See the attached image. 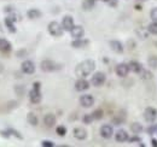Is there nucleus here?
I'll list each match as a JSON object with an SVG mask.
<instances>
[{
  "instance_id": "nucleus-24",
  "label": "nucleus",
  "mask_w": 157,
  "mask_h": 147,
  "mask_svg": "<svg viewBox=\"0 0 157 147\" xmlns=\"http://www.w3.org/2000/svg\"><path fill=\"white\" fill-rule=\"evenodd\" d=\"M96 1H97V0H83V2H82V9L86 10V11L92 10V9L94 7V5H96Z\"/></svg>"
},
{
  "instance_id": "nucleus-32",
  "label": "nucleus",
  "mask_w": 157,
  "mask_h": 147,
  "mask_svg": "<svg viewBox=\"0 0 157 147\" xmlns=\"http://www.w3.org/2000/svg\"><path fill=\"white\" fill-rule=\"evenodd\" d=\"M41 146H44V147H53V146H55V144H53L52 141H50V140H44V141H41Z\"/></svg>"
},
{
  "instance_id": "nucleus-30",
  "label": "nucleus",
  "mask_w": 157,
  "mask_h": 147,
  "mask_svg": "<svg viewBox=\"0 0 157 147\" xmlns=\"http://www.w3.org/2000/svg\"><path fill=\"white\" fill-rule=\"evenodd\" d=\"M82 121H83V123H86V124H91L92 121H93V116H92V113H91V115H85L83 118H82Z\"/></svg>"
},
{
  "instance_id": "nucleus-41",
  "label": "nucleus",
  "mask_w": 157,
  "mask_h": 147,
  "mask_svg": "<svg viewBox=\"0 0 157 147\" xmlns=\"http://www.w3.org/2000/svg\"><path fill=\"white\" fill-rule=\"evenodd\" d=\"M100 1H104V2H109L110 0H100Z\"/></svg>"
},
{
  "instance_id": "nucleus-35",
  "label": "nucleus",
  "mask_w": 157,
  "mask_h": 147,
  "mask_svg": "<svg viewBox=\"0 0 157 147\" xmlns=\"http://www.w3.org/2000/svg\"><path fill=\"white\" fill-rule=\"evenodd\" d=\"M12 11H15V7H12V6H6L4 9V12H6V13H11Z\"/></svg>"
},
{
  "instance_id": "nucleus-21",
  "label": "nucleus",
  "mask_w": 157,
  "mask_h": 147,
  "mask_svg": "<svg viewBox=\"0 0 157 147\" xmlns=\"http://www.w3.org/2000/svg\"><path fill=\"white\" fill-rule=\"evenodd\" d=\"M4 22H5V25H6V28H7V30H9L10 33H16V27H15V22H13L12 19L10 18V17H6Z\"/></svg>"
},
{
  "instance_id": "nucleus-23",
  "label": "nucleus",
  "mask_w": 157,
  "mask_h": 147,
  "mask_svg": "<svg viewBox=\"0 0 157 147\" xmlns=\"http://www.w3.org/2000/svg\"><path fill=\"white\" fill-rule=\"evenodd\" d=\"M128 66H129V70H132L133 73H137L139 74L141 70H143V68H141V65L138 63V62H136V60H133V62H131L129 64H128Z\"/></svg>"
},
{
  "instance_id": "nucleus-5",
  "label": "nucleus",
  "mask_w": 157,
  "mask_h": 147,
  "mask_svg": "<svg viewBox=\"0 0 157 147\" xmlns=\"http://www.w3.org/2000/svg\"><path fill=\"white\" fill-rule=\"evenodd\" d=\"M144 118H145L146 122L154 123L157 118V110L155 107H151V106L146 107L145 111H144Z\"/></svg>"
},
{
  "instance_id": "nucleus-15",
  "label": "nucleus",
  "mask_w": 157,
  "mask_h": 147,
  "mask_svg": "<svg viewBox=\"0 0 157 147\" xmlns=\"http://www.w3.org/2000/svg\"><path fill=\"white\" fill-rule=\"evenodd\" d=\"M44 123L47 128H52L56 124V116L53 113H47L44 117Z\"/></svg>"
},
{
  "instance_id": "nucleus-33",
  "label": "nucleus",
  "mask_w": 157,
  "mask_h": 147,
  "mask_svg": "<svg viewBox=\"0 0 157 147\" xmlns=\"http://www.w3.org/2000/svg\"><path fill=\"white\" fill-rule=\"evenodd\" d=\"M150 16H151V18L154 19V22H157V7H154V9L151 10Z\"/></svg>"
},
{
  "instance_id": "nucleus-37",
  "label": "nucleus",
  "mask_w": 157,
  "mask_h": 147,
  "mask_svg": "<svg viewBox=\"0 0 157 147\" xmlns=\"http://www.w3.org/2000/svg\"><path fill=\"white\" fill-rule=\"evenodd\" d=\"M27 52H25V50H21L20 52H17V57H23L22 55H25Z\"/></svg>"
},
{
  "instance_id": "nucleus-39",
  "label": "nucleus",
  "mask_w": 157,
  "mask_h": 147,
  "mask_svg": "<svg viewBox=\"0 0 157 147\" xmlns=\"http://www.w3.org/2000/svg\"><path fill=\"white\" fill-rule=\"evenodd\" d=\"M129 141H131V142H133V141H139V138H131Z\"/></svg>"
},
{
  "instance_id": "nucleus-42",
  "label": "nucleus",
  "mask_w": 157,
  "mask_h": 147,
  "mask_svg": "<svg viewBox=\"0 0 157 147\" xmlns=\"http://www.w3.org/2000/svg\"><path fill=\"white\" fill-rule=\"evenodd\" d=\"M140 1H146V0H140Z\"/></svg>"
},
{
  "instance_id": "nucleus-1",
  "label": "nucleus",
  "mask_w": 157,
  "mask_h": 147,
  "mask_svg": "<svg viewBox=\"0 0 157 147\" xmlns=\"http://www.w3.org/2000/svg\"><path fill=\"white\" fill-rule=\"evenodd\" d=\"M94 69H96V63H94V60H92V59H86V60L81 62L78 66H76L75 74H76L78 77H87V76H90L91 74L94 71Z\"/></svg>"
},
{
  "instance_id": "nucleus-28",
  "label": "nucleus",
  "mask_w": 157,
  "mask_h": 147,
  "mask_svg": "<svg viewBox=\"0 0 157 147\" xmlns=\"http://www.w3.org/2000/svg\"><path fill=\"white\" fill-rule=\"evenodd\" d=\"M56 133H57L58 136H65L67 135V128L64 126H58L56 128Z\"/></svg>"
},
{
  "instance_id": "nucleus-2",
  "label": "nucleus",
  "mask_w": 157,
  "mask_h": 147,
  "mask_svg": "<svg viewBox=\"0 0 157 147\" xmlns=\"http://www.w3.org/2000/svg\"><path fill=\"white\" fill-rule=\"evenodd\" d=\"M41 83L40 82H34L33 83V88L29 92V99L32 101V104H39L41 101Z\"/></svg>"
},
{
  "instance_id": "nucleus-27",
  "label": "nucleus",
  "mask_w": 157,
  "mask_h": 147,
  "mask_svg": "<svg viewBox=\"0 0 157 147\" xmlns=\"http://www.w3.org/2000/svg\"><path fill=\"white\" fill-rule=\"evenodd\" d=\"M147 32L154 34V35H157V22H154V23H150L149 27H147Z\"/></svg>"
},
{
  "instance_id": "nucleus-7",
  "label": "nucleus",
  "mask_w": 157,
  "mask_h": 147,
  "mask_svg": "<svg viewBox=\"0 0 157 147\" xmlns=\"http://www.w3.org/2000/svg\"><path fill=\"white\" fill-rule=\"evenodd\" d=\"M21 69H22V73L23 74L32 75V74H34V71H35V65H34V63L32 60H24L22 63Z\"/></svg>"
},
{
  "instance_id": "nucleus-6",
  "label": "nucleus",
  "mask_w": 157,
  "mask_h": 147,
  "mask_svg": "<svg viewBox=\"0 0 157 147\" xmlns=\"http://www.w3.org/2000/svg\"><path fill=\"white\" fill-rule=\"evenodd\" d=\"M80 104L82 107L85 109H88L91 106H93L94 104V98L91 95V94H83L80 96Z\"/></svg>"
},
{
  "instance_id": "nucleus-10",
  "label": "nucleus",
  "mask_w": 157,
  "mask_h": 147,
  "mask_svg": "<svg viewBox=\"0 0 157 147\" xmlns=\"http://www.w3.org/2000/svg\"><path fill=\"white\" fill-rule=\"evenodd\" d=\"M56 69V64L55 62H52L51 59H45L41 62V70L45 73H51Z\"/></svg>"
},
{
  "instance_id": "nucleus-25",
  "label": "nucleus",
  "mask_w": 157,
  "mask_h": 147,
  "mask_svg": "<svg viewBox=\"0 0 157 147\" xmlns=\"http://www.w3.org/2000/svg\"><path fill=\"white\" fill-rule=\"evenodd\" d=\"M147 65L151 68V69H157V55H150L147 58Z\"/></svg>"
},
{
  "instance_id": "nucleus-34",
  "label": "nucleus",
  "mask_w": 157,
  "mask_h": 147,
  "mask_svg": "<svg viewBox=\"0 0 157 147\" xmlns=\"http://www.w3.org/2000/svg\"><path fill=\"white\" fill-rule=\"evenodd\" d=\"M0 135L4 136V138H6V139H9V138L11 136V134L9 133V130H5V131H4V130H0Z\"/></svg>"
},
{
  "instance_id": "nucleus-29",
  "label": "nucleus",
  "mask_w": 157,
  "mask_h": 147,
  "mask_svg": "<svg viewBox=\"0 0 157 147\" xmlns=\"http://www.w3.org/2000/svg\"><path fill=\"white\" fill-rule=\"evenodd\" d=\"M92 116H93V119L99 121V119H101V118H103V111L100 110V109L93 111V112H92Z\"/></svg>"
},
{
  "instance_id": "nucleus-13",
  "label": "nucleus",
  "mask_w": 157,
  "mask_h": 147,
  "mask_svg": "<svg viewBox=\"0 0 157 147\" xmlns=\"http://www.w3.org/2000/svg\"><path fill=\"white\" fill-rule=\"evenodd\" d=\"M129 73V66L126 63H121L116 66V75L120 77H126Z\"/></svg>"
},
{
  "instance_id": "nucleus-4",
  "label": "nucleus",
  "mask_w": 157,
  "mask_h": 147,
  "mask_svg": "<svg viewBox=\"0 0 157 147\" xmlns=\"http://www.w3.org/2000/svg\"><path fill=\"white\" fill-rule=\"evenodd\" d=\"M105 81H106L105 74L100 73V71L93 74V76H92V78H91V83H92L94 87H100V86H103V85L105 83Z\"/></svg>"
},
{
  "instance_id": "nucleus-3",
  "label": "nucleus",
  "mask_w": 157,
  "mask_h": 147,
  "mask_svg": "<svg viewBox=\"0 0 157 147\" xmlns=\"http://www.w3.org/2000/svg\"><path fill=\"white\" fill-rule=\"evenodd\" d=\"M47 30H48V33H50L52 36H62V34H63V32H64L62 24H59L58 22H56V21H52V22L48 23Z\"/></svg>"
},
{
  "instance_id": "nucleus-36",
  "label": "nucleus",
  "mask_w": 157,
  "mask_h": 147,
  "mask_svg": "<svg viewBox=\"0 0 157 147\" xmlns=\"http://www.w3.org/2000/svg\"><path fill=\"white\" fill-rule=\"evenodd\" d=\"M108 4H109V5L111 6V7H115V6L117 5V0H110V1L108 2Z\"/></svg>"
},
{
  "instance_id": "nucleus-11",
  "label": "nucleus",
  "mask_w": 157,
  "mask_h": 147,
  "mask_svg": "<svg viewBox=\"0 0 157 147\" xmlns=\"http://www.w3.org/2000/svg\"><path fill=\"white\" fill-rule=\"evenodd\" d=\"M113 133H114V129L109 124H104L100 127V136L104 139H110L113 136Z\"/></svg>"
},
{
  "instance_id": "nucleus-31",
  "label": "nucleus",
  "mask_w": 157,
  "mask_h": 147,
  "mask_svg": "<svg viewBox=\"0 0 157 147\" xmlns=\"http://www.w3.org/2000/svg\"><path fill=\"white\" fill-rule=\"evenodd\" d=\"M7 130H9V133H10L11 135H13V136H16L17 139H20V140H22V139H23V136L21 135V134H20V133H18V131H17V130H15V129H12V128L7 129Z\"/></svg>"
},
{
  "instance_id": "nucleus-9",
  "label": "nucleus",
  "mask_w": 157,
  "mask_h": 147,
  "mask_svg": "<svg viewBox=\"0 0 157 147\" xmlns=\"http://www.w3.org/2000/svg\"><path fill=\"white\" fill-rule=\"evenodd\" d=\"M90 88V82L85 80V77H80L78 81L75 82V89L78 92H83Z\"/></svg>"
},
{
  "instance_id": "nucleus-38",
  "label": "nucleus",
  "mask_w": 157,
  "mask_h": 147,
  "mask_svg": "<svg viewBox=\"0 0 157 147\" xmlns=\"http://www.w3.org/2000/svg\"><path fill=\"white\" fill-rule=\"evenodd\" d=\"M157 127H150V128L147 129V131L150 133V134H154V131H155V129H156Z\"/></svg>"
},
{
  "instance_id": "nucleus-40",
  "label": "nucleus",
  "mask_w": 157,
  "mask_h": 147,
  "mask_svg": "<svg viewBox=\"0 0 157 147\" xmlns=\"http://www.w3.org/2000/svg\"><path fill=\"white\" fill-rule=\"evenodd\" d=\"M151 142H152V145H154V146H157V140H156V139H152V140H151Z\"/></svg>"
},
{
  "instance_id": "nucleus-18",
  "label": "nucleus",
  "mask_w": 157,
  "mask_h": 147,
  "mask_svg": "<svg viewBox=\"0 0 157 147\" xmlns=\"http://www.w3.org/2000/svg\"><path fill=\"white\" fill-rule=\"evenodd\" d=\"M110 47H111V50H113L114 52H116V53H122V52H123V45H122V42H120L118 40H111V41H110Z\"/></svg>"
},
{
  "instance_id": "nucleus-22",
  "label": "nucleus",
  "mask_w": 157,
  "mask_h": 147,
  "mask_svg": "<svg viewBox=\"0 0 157 147\" xmlns=\"http://www.w3.org/2000/svg\"><path fill=\"white\" fill-rule=\"evenodd\" d=\"M88 43V40H82V39H75L73 42H71V46L74 48H81L83 46H86Z\"/></svg>"
},
{
  "instance_id": "nucleus-26",
  "label": "nucleus",
  "mask_w": 157,
  "mask_h": 147,
  "mask_svg": "<svg viewBox=\"0 0 157 147\" xmlns=\"http://www.w3.org/2000/svg\"><path fill=\"white\" fill-rule=\"evenodd\" d=\"M131 130H132V133H134V134H139V133H141V130H143V126H141L139 122H134V123L131 124Z\"/></svg>"
},
{
  "instance_id": "nucleus-19",
  "label": "nucleus",
  "mask_w": 157,
  "mask_h": 147,
  "mask_svg": "<svg viewBox=\"0 0 157 147\" xmlns=\"http://www.w3.org/2000/svg\"><path fill=\"white\" fill-rule=\"evenodd\" d=\"M27 121H28V123L30 124V126H38V123H39V119H38V117H36V115L34 113V112H28V115H27Z\"/></svg>"
},
{
  "instance_id": "nucleus-14",
  "label": "nucleus",
  "mask_w": 157,
  "mask_h": 147,
  "mask_svg": "<svg viewBox=\"0 0 157 147\" xmlns=\"http://www.w3.org/2000/svg\"><path fill=\"white\" fill-rule=\"evenodd\" d=\"M69 33H70V35L74 39H82L83 35H85V29L81 25H74L73 29Z\"/></svg>"
},
{
  "instance_id": "nucleus-8",
  "label": "nucleus",
  "mask_w": 157,
  "mask_h": 147,
  "mask_svg": "<svg viewBox=\"0 0 157 147\" xmlns=\"http://www.w3.org/2000/svg\"><path fill=\"white\" fill-rule=\"evenodd\" d=\"M12 51V45L9 40L1 37L0 39V52L4 53V55H9L10 52Z\"/></svg>"
},
{
  "instance_id": "nucleus-20",
  "label": "nucleus",
  "mask_w": 157,
  "mask_h": 147,
  "mask_svg": "<svg viewBox=\"0 0 157 147\" xmlns=\"http://www.w3.org/2000/svg\"><path fill=\"white\" fill-rule=\"evenodd\" d=\"M27 16H28L30 19L40 18V17H41V11H40V10H38V9H30V10H28Z\"/></svg>"
},
{
  "instance_id": "nucleus-17",
  "label": "nucleus",
  "mask_w": 157,
  "mask_h": 147,
  "mask_svg": "<svg viewBox=\"0 0 157 147\" xmlns=\"http://www.w3.org/2000/svg\"><path fill=\"white\" fill-rule=\"evenodd\" d=\"M73 134H74V138H76L78 140H85L87 138V131L83 128H75L73 130Z\"/></svg>"
},
{
  "instance_id": "nucleus-12",
  "label": "nucleus",
  "mask_w": 157,
  "mask_h": 147,
  "mask_svg": "<svg viewBox=\"0 0 157 147\" xmlns=\"http://www.w3.org/2000/svg\"><path fill=\"white\" fill-rule=\"evenodd\" d=\"M62 27L65 32H70L74 27V19L71 16H64L63 21H62Z\"/></svg>"
},
{
  "instance_id": "nucleus-16",
  "label": "nucleus",
  "mask_w": 157,
  "mask_h": 147,
  "mask_svg": "<svg viewBox=\"0 0 157 147\" xmlns=\"http://www.w3.org/2000/svg\"><path fill=\"white\" fill-rule=\"evenodd\" d=\"M128 139H129V138H128V133H127L126 130H123V129L117 130L116 134H115V140H116L117 142H126Z\"/></svg>"
}]
</instances>
